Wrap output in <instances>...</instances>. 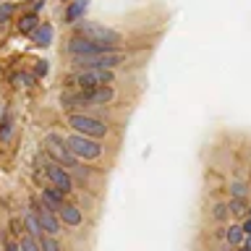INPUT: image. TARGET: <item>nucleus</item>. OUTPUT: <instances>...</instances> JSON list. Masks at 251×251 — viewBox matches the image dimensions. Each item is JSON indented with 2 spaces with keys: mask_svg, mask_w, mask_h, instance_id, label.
<instances>
[{
  "mask_svg": "<svg viewBox=\"0 0 251 251\" xmlns=\"http://www.w3.org/2000/svg\"><path fill=\"white\" fill-rule=\"evenodd\" d=\"M29 39H31L34 47H50L55 42V26L47 24V21H39V26L29 34Z\"/></svg>",
  "mask_w": 251,
  "mask_h": 251,
  "instance_id": "9",
  "label": "nucleus"
},
{
  "mask_svg": "<svg viewBox=\"0 0 251 251\" xmlns=\"http://www.w3.org/2000/svg\"><path fill=\"white\" fill-rule=\"evenodd\" d=\"M227 209H230L233 215H246V212H249L246 199H233V196H230V201H227Z\"/></svg>",
  "mask_w": 251,
  "mask_h": 251,
  "instance_id": "20",
  "label": "nucleus"
},
{
  "mask_svg": "<svg viewBox=\"0 0 251 251\" xmlns=\"http://www.w3.org/2000/svg\"><path fill=\"white\" fill-rule=\"evenodd\" d=\"M24 230H26L29 235H31V238H42V225H39V220L34 217V212H26V215H24Z\"/></svg>",
  "mask_w": 251,
  "mask_h": 251,
  "instance_id": "14",
  "label": "nucleus"
},
{
  "mask_svg": "<svg viewBox=\"0 0 251 251\" xmlns=\"http://www.w3.org/2000/svg\"><path fill=\"white\" fill-rule=\"evenodd\" d=\"M66 123L76 133H84V136H94V139H107L110 136V123L102 121L100 115H92V113H68Z\"/></svg>",
  "mask_w": 251,
  "mask_h": 251,
  "instance_id": "3",
  "label": "nucleus"
},
{
  "mask_svg": "<svg viewBox=\"0 0 251 251\" xmlns=\"http://www.w3.org/2000/svg\"><path fill=\"white\" fill-rule=\"evenodd\" d=\"M11 84L16 86V89H29V86L37 84V76L26 74V71H13V74H11Z\"/></svg>",
  "mask_w": 251,
  "mask_h": 251,
  "instance_id": "13",
  "label": "nucleus"
},
{
  "mask_svg": "<svg viewBox=\"0 0 251 251\" xmlns=\"http://www.w3.org/2000/svg\"><path fill=\"white\" fill-rule=\"evenodd\" d=\"M241 227H243V233H246V235L251 233V217H249V215H246V220H243V225H241Z\"/></svg>",
  "mask_w": 251,
  "mask_h": 251,
  "instance_id": "23",
  "label": "nucleus"
},
{
  "mask_svg": "<svg viewBox=\"0 0 251 251\" xmlns=\"http://www.w3.org/2000/svg\"><path fill=\"white\" fill-rule=\"evenodd\" d=\"M45 178L50 180V186L60 188L66 196H71V194L76 191V178H74V173H71L68 168H63V165L55 162V160H47V162H45Z\"/></svg>",
  "mask_w": 251,
  "mask_h": 251,
  "instance_id": "7",
  "label": "nucleus"
},
{
  "mask_svg": "<svg viewBox=\"0 0 251 251\" xmlns=\"http://www.w3.org/2000/svg\"><path fill=\"white\" fill-rule=\"evenodd\" d=\"M42 8H45V0H34V8H31V11H34V13H39Z\"/></svg>",
  "mask_w": 251,
  "mask_h": 251,
  "instance_id": "24",
  "label": "nucleus"
},
{
  "mask_svg": "<svg viewBox=\"0 0 251 251\" xmlns=\"http://www.w3.org/2000/svg\"><path fill=\"white\" fill-rule=\"evenodd\" d=\"M86 8H89V0H71L68 8H66V13H63V21H66V24L81 21L84 13H86Z\"/></svg>",
  "mask_w": 251,
  "mask_h": 251,
  "instance_id": "11",
  "label": "nucleus"
},
{
  "mask_svg": "<svg viewBox=\"0 0 251 251\" xmlns=\"http://www.w3.org/2000/svg\"><path fill=\"white\" fill-rule=\"evenodd\" d=\"M243 246H246V249H251V233L246 235V238H243Z\"/></svg>",
  "mask_w": 251,
  "mask_h": 251,
  "instance_id": "25",
  "label": "nucleus"
},
{
  "mask_svg": "<svg viewBox=\"0 0 251 251\" xmlns=\"http://www.w3.org/2000/svg\"><path fill=\"white\" fill-rule=\"evenodd\" d=\"M45 154L50 157V160L60 162L63 168H68L71 173H74L76 183H84V180H89L92 170L84 168V162L78 160L74 152H71L68 141L63 139V136H58V133H47V136H45Z\"/></svg>",
  "mask_w": 251,
  "mask_h": 251,
  "instance_id": "1",
  "label": "nucleus"
},
{
  "mask_svg": "<svg viewBox=\"0 0 251 251\" xmlns=\"http://www.w3.org/2000/svg\"><path fill=\"white\" fill-rule=\"evenodd\" d=\"M246 215H249V217H251V207H249V212H246Z\"/></svg>",
  "mask_w": 251,
  "mask_h": 251,
  "instance_id": "27",
  "label": "nucleus"
},
{
  "mask_svg": "<svg viewBox=\"0 0 251 251\" xmlns=\"http://www.w3.org/2000/svg\"><path fill=\"white\" fill-rule=\"evenodd\" d=\"M227 191H230L233 199H246V196H249V186H246V183H241V180H233Z\"/></svg>",
  "mask_w": 251,
  "mask_h": 251,
  "instance_id": "19",
  "label": "nucleus"
},
{
  "mask_svg": "<svg viewBox=\"0 0 251 251\" xmlns=\"http://www.w3.org/2000/svg\"><path fill=\"white\" fill-rule=\"evenodd\" d=\"M37 26H39V16H37L34 11L24 13L21 19H16V31H19V34H24V37H29Z\"/></svg>",
  "mask_w": 251,
  "mask_h": 251,
  "instance_id": "12",
  "label": "nucleus"
},
{
  "mask_svg": "<svg viewBox=\"0 0 251 251\" xmlns=\"http://www.w3.org/2000/svg\"><path fill=\"white\" fill-rule=\"evenodd\" d=\"M58 217H60V223L68 225V227L84 225V209L78 207V204H71V201H66V204L58 209Z\"/></svg>",
  "mask_w": 251,
  "mask_h": 251,
  "instance_id": "8",
  "label": "nucleus"
},
{
  "mask_svg": "<svg viewBox=\"0 0 251 251\" xmlns=\"http://www.w3.org/2000/svg\"><path fill=\"white\" fill-rule=\"evenodd\" d=\"M11 136H13V121L3 115L0 118V141H11Z\"/></svg>",
  "mask_w": 251,
  "mask_h": 251,
  "instance_id": "17",
  "label": "nucleus"
},
{
  "mask_svg": "<svg viewBox=\"0 0 251 251\" xmlns=\"http://www.w3.org/2000/svg\"><path fill=\"white\" fill-rule=\"evenodd\" d=\"M29 212H34V217L39 220V225H42V230H45V233L60 235L63 223H60L58 212H52L50 207H47V204L42 201V196H37V194H31V196H29Z\"/></svg>",
  "mask_w": 251,
  "mask_h": 251,
  "instance_id": "6",
  "label": "nucleus"
},
{
  "mask_svg": "<svg viewBox=\"0 0 251 251\" xmlns=\"http://www.w3.org/2000/svg\"><path fill=\"white\" fill-rule=\"evenodd\" d=\"M76 34H84L94 39V42H102V45H113V47H123V34L115 31L113 26H105L100 21H76Z\"/></svg>",
  "mask_w": 251,
  "mask_h": 251,
  "instance_id": "5",
  "label": "nucleus"
},
{
  "mask_svg": "<svg viewBox=\"0 0 251 251\" xmlns=\"http://www.w3.org/2000/svg\"><path fill=\"white\" fill-rule=\"evenodd\" d=\"M39 196H42V201H45L52 212H58V209L63 207V204H66V194H63L60 188H55V186H45Z\"/></svg>",
  "mask_w": 251,
  "mask_h": 251,
  "instance_id": "10",
  "label": "nucleus"
},
{
  "mask_svg": "<svg viewBox=\"0 0 251 251\" xmlns=\"http://www.w3.org/2000/svg\"><path fill=\"white\" fill-rule=\"evenodd\" d=\"M235 251H251V249H246V246H243V243H241V246H238V249H235Z\"/></svg>",
  "mask_w": 251,
  "mask_h": 251,
  "instance_id": "26",
  "label": "nucleus"
},
{
  "mask_svg": "<svg viewBox=\"0 0 251 251\" xmlns=\"http://www.w3.org/2000/svg\"><path fill=\"white\" fill-rule=\"evenodd\" d=\"M243 238H246V233H243V227L241 225H230L225 230V241H227V246H241Z\"/></svg>",
  "mask_w": 251,
  "mask_h": 251,
  "instance_id": "15",
  "label": "nucleus"
},
{
  "mask_svg": "<svg viewBox=\"0 0 251 251\" xmlns=\"http://www.w3.org/2000/svg\"><path fill=\"white\" fill-rule=\"evenodd\" d=\"M16 16V5L13 3H3L0 0V24H11Z\"/></svg>",
  "mask_w": 251,
  "mask_h": 251,
  "instance_id": "18",
  "label": "nucleus"
},
{
  "mask_svg": "<svg viewBox=\"0 0 251 251\" xmlns=\"http://www.w3.org/2000/svg\"><path fill=\"white\" fill-rule=\"evenodd\" d=\"M227 215H230L227 204H215V207H212V217L215 220H227Z\"/></svg>",
  "mask_w": 251,
  "mask_h": 251,
  "instance_id": "22",
  "label": "nucleus"
},
{
  "mask_svg": "<svg viewBox=\"0 0 251 251\" xmlns=\"http://www.w3.org/2000/svg\"><path fill=\"white\" fill-rule=\"evenodd\" d=\"M39 251H63L58 235H50V233H42V238H39Z\"/></svg>",
  "mask_w": 251,
  "mask_h": 251,
  "instance_id": "16",
  "label": "nucleus"
},
{
  "mask_svg": "<svg viewBox=\"0 0 251 251\" xmlns=\"http://www.w3.org/2000/svg\"><path fill=\"white\" fill-rule=\"evenodd\" d=\"M0 251H3V246H0Z\"/></svg>",
  "mask_w": 251,
  "mask_h": 251,
  "instance_id": "28",
  "label": "nucleus"
},
{
  "mask_svg": "<svg viewBox=\"0 0 251 251\" xmlns=\"http://www.w3.org/2000/svg\"><path fill=\"white\" fill-rule=\"evenodd\" d=\"M118 74L113 68H76L74 76H68L71 89H92V86L102 84H115Z\"/></svg>",
  "mask_w": 251,
  "mask_h": 251,
  "instance_id": "4",
  "label": "nucleus"
},
{
  "mask_svg": "<svg viewBox=\"0 0 251 251\" xmlns=\"http://www.w3.org/2000/svg\"><path fill=\"white\" fill-rule=\"evenodd\" d=\"M47 71H50V63H47L45 58L42 60H34V66H31V74H34L37 78H45Z\"/></svg>",
  "mask_w": 251,
  "mask_h": 251,
  "instance_id": "21",
  "label": "nucleus"
},
{
  "mask_svg": "<svg viewBox=\"0 0 251 251\" xmlns=\"http://www.w3.org/2000/svg\"><path fill=\"white\" fill-rule=\"evenodd\" d=\"M71 152H74L81 162H100L102 157H105L107 147L102 144V139H94V136H84V133H71V136H66Z\"/></svg>",
  "mask_w": 251,
  "mask_h": 251,
  "instance_id": "2",
  "label": "nucleus"
}]
</instances>
